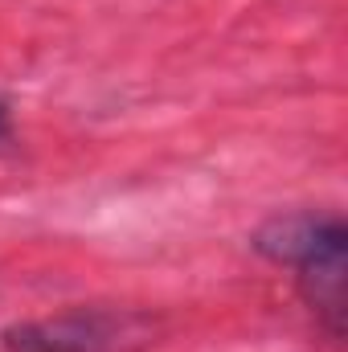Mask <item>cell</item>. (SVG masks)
<instances>
[{"label":"cell","mask_w":348,"mask_h":352,"mask_svg":"<svg viewBox=\"0 0 348 352\" xmlns=\"http://www.w3.org/2000/svg\"><path fill=\"white\" fill-rule=\"evenodd\" d=\"M299 270V291L312 307V316L324 324L332 340H345V311H348V230L328 238L316 254H307Z\"/></svg>","instance_id":"7a4b0ae2"},{"label":"cell","mask_w":348,"mask_h":352,"mask_svg":"<svg viewBox=\"0 0 348 352\" xmlns=\"http://www.w3.org/2000/svg\"><path fill=\"white\" fill-rule=\"evenodd\" d=\"M8 135H12V119H8V102L0 98V144H4Z\"/></svg>","instance_id":"277c9868"},{"label":"cell","mask_w":348,"mask_h":352,"mask_svg":"<svg viewBox=\"0 0 348 352\" xmlns=\"http://www.w3.org/2000/svg\"><path fill=\"white\" fill-rule=\"evenodd\" d=\"M336 234H345V221L336 213H279L254 230L250 246L279 266H299Z\"/></svg>","instance_id":"3957f363"},{"label":"cell","mask_w":348,"mask_h":352,"mask_svg":"<svg viewBox=\"0 0 348 352\" xmlns=\"http://www.w3.org/2000/svg\"><path fill=\"white\" fill-rule=\"evenodd\" d=\"M119 340V320L102 311H74L58 320H29L4 328L8 352H111Z\"/></svg>","instance_id":"6da1fadb"}]
</instances>
